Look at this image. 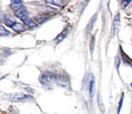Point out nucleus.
Returning a JSON list of instances; mask_svg holds the SVG:
<instances>
[{"instance_id":"obj_20","label":"nucleus","mask_w":132,"mask_h":114,"mask_svg":"<svg viewBox=\"0 0 132 114\" xmlns=\"http://www.w3.org/2000/svg\"><path fill=\"white\" fill-rule=\"evenodd\" d=\"M131 87H132V83H131Z\"/></svg>"},{"instance_id":"obj_15","label":"nucleus","mask_w":132,"mask_h":114,"mask_svg":"<svg viewBox=\"0 0 132 114\" xmlns=\"http://www.w3.org/2000/svg\"><path fill=\"white\" fill-rule=\"evenodd\" d=\"M95 37H92L91 41H90V53L92 55H93L94 53V47H95Z\"/></svg>"},{"instance_id":"obj_2","label":"nucleus","mask_w":132,"mask_h":114,"mask_svg":"<svg viewBox=\"0 0 132 114\" xmlns=\"http://www.w3.org/2000/svg\"><path fill=\"white\" fill-rule=\"evenodd\" d=\"M30 96L28 95H26L23 93H15V94H12L9 96V101H14V102H18V101H23L24 99L29 98Z\"/></svg>"},{"instance_id":"obj_18","label":"nucleus","mask_w":132,"mask_h":114,"mask_svg":"<svg viewBox=\"0 0 132 114\" xmlns=\"http://www.w3.org/2000/svg\"><path fill=\"white\" fill-rule=\"evenodd\" d=\"M130 2V1H122V3L125 4V6H124V8H125L126 7V6H127L128 5V3Z\"/></svg>"},{"instance_id":"obj_5","label":"nucleus","mask_w":132,"mask_h":114,"mask_svg":"<svg viewBox=\"0 0 132 114\" xmlns=\"http://www.w3.org/2000/svg\"><path fill=\"white\" fill-rule=\"evenodd\" d=\"M67 33H68V29H64L56 38L54 40V42H55V44H58L59 43H60L62 40H63V39H64L66 37L67 35Z\"/></svg>"},{"instance_id":"obj_6","label":"nucleus","mask_w":132,"mask_h":114,"mask_svg":"<svg viewBox=\"0 0 132 114\" xmlns=\"http://www.w3.org/2000/svg\"><path fill=\"white\" fill-rule=\"evenodd\" d=\"M95 78L94 76L91 78L90 79V83H89V94H90V97H92L94 95V92H95Z\"/></svg>"},{"instance_id":"obj_13","label":"nucleus","mask_w":132,"mask_h":114,"mask_svg":"<svg viewBox=\"0 0 132 114\" xmlns=\"http://www.w3.org/2000/svg\"><path fill=\"white\" fill-rule=\"evenodd\" d=\"M97 103H98V105H99L100 110H101V111L104 110V106H103V101H102L101 96L100 94H99L97 96Z\"/></svg>"},{"instance_id":"obj_9","label":"nucleus","mask_w":132,"mask_h":114,"mask_svg":"<svg viewBox=\"0 0 132 114\" xmlns=\"http://www.w3.org/2000/svg\"><path fill=\"white\" fill-rule=\"evenodd\" d=\"M23 23H24V24L27 25L28 27H29L30 28H37V25H36V23H35L32 19H30V18H27L26 19L23 20Z\"/></svg>"},{"instance_id":"obj_17","label":"nucleus","mask_w":132,"mask_h":114,"mask_svg":"<svg viewBox=\"0 0 132 114\" xmlns=\"http://www.w3.org/2000/svg\"><path fill=\"white\" fill-rule=\"evenodd\" d=\"M46 3H50V4H52V5H56V6H62V4L61 3H61V1H46Z\"/></svg>"},{"instance_id":"obj_10","label":"nucleus","mask_w":132,"mask_h":114,"mask_svg":"<svg viewBox=\"0 0 132 114\" xmlns=\"http://www.w3.org/2000/svg\"><path fill=\"white\" fill-rule=\"evenodd\" d=\"M40 10H41L43 12L45 13V14H46V13H51V12H55L57 10L56 9L54 8L50 7V6H41Z\"/></svg>"},{"instance_id":"obj_8","label":"nucleus","mask_w":132,"mask_h":114,"mask_svg":"<svg viewBox=\"0 0 132 114\" xmlns=\"http://www.w3.org/2000/svg\"><path fill=\"white\" fill-rule=\"evenodd\" d=\"M13 29L15 32H22L25 31V28L24 27V26L23 24H20V23H15V24L13 25V26L12 27Z\"/></svg>"},{"instance_id":"obj_12","label":"nucleus","mask_w":132,"mask_h":114,"mask_svg":"<svg viewBox=\"0 0 132 114\" xmlns=\"http://www.w3.org/2000/svg\"><path fill=\"white\" fill-rule=\"evenodd\" d=\"M0 34H1V37L7 36L10 34V32L6 30V29H5V28L2 25H1L0 26Z\"/></svg>"},{"instance_id":"obj_11","label":"nucleus","mask_w":132,"mask_h":114,"mask_svg":"<svg viewBox=\"0 0 132 114\" xmlns=\"http://www.w3.org/2000/svg\"><path fill=\"white\" fill-rule=\"evenodd\" d=\"M124 96H125L124 93H122V96H121V99H120V100H119V102L118 108H117V114H119L120 111H121V108H122V103H123L124 97H125Z\"/></svg>"},{"instance_id":"obj_1","label":"nucleus","mask_w":132,"mask_h":114,"mask_svg":"<svg viewBox=\"0 0 132 114\" xmlns=\"http://www.w3.org/2000/svg\"><path fill=\"white\" fill-rule=\"evenodd\" d=\"M120 23H121V19H120V14L118 13L117 15L115 16L114 19H113V23H112V27H111V31H110V38H113V37L116 36L117 34V31L119 29V27Z\"/></svg>"},{"instance_id":"obj_4","label":"nucleus","mask_w":132,"mask_h":114,"mask_svg":"<svg viewBox=\"0 0 132 114\" xmlns=\"http://www.w3.org/2000/svg\"><path fill=\"white\" fill-rule=\"evenodd\" d=\"M11 8L12 10L18 11L19 9L22 8L24 6H23V4L21 1L19 0H12L11 1Z\"/></svg>"},{"instance_id":"obj_16","label":"nucleus","mask_w":132,"mask_h":114,"mask_svg":"<svg viewBox=\"0 0 132 114\" xmlns=\"http://www.w3.org/2000/svg\"><path fill=\"white\" fill-rule=\"evenodd\" d=\"M15 22L13 21V20H10V19H6V21H5V24H6V26H8L9 27H12L13 25H14V24H15Z\"/></svg>"},{"instance_id":"obj_14","label":"nucleus","mask_w":132,"mask_h":114,"mask_svg":"<svg viewBox=\"0 0 132 114\" xmlns=\"http://www.w3.org/2000/svg\"><path fill=\"white\" fill-rule=\"evenodd\" d=\"M96 17L97 15H95L94 17H92V19H91V20L90 21V23L88 25V32H90L92 29V28H93V26H94V23H95V20H96Z\"/></svg>"},{"instance_id":"obj_7","label":"nucleus","mask_w":132,"mask_h":114,"mask_svg":"<svg viewBox=\"0 0 132 114\" xmlns=\"http://www.w3.org/2000/svg\"><path fill=\"white\" fill-rule=\"evenodd\" d=\"M49 18H50L49 15H46V14H40V15L36 16L35 19L37 20V23H40V24H43L47 20H48Z\"/></svg>"},{"instance_id":"obj_19","label":"nucleus","mask_w":132,"mask_h":114,"mask_svg":"<svg viewBox=\"0 0 132 114\" xmlns=\"http://www.w3.org/2000/svg\"><path fill=\"white\" fill-rule=\"evenodd\" d=\"M131 114H132V101H131Z\"/></svg>"},{"instance_id":"obj_3","label":"nucleus","mask_w":132,"mask_h":114,"mask_svg":"<svg viewBox=\"0 0 132 114\" xmlns=\"http://www.w3.org/2000/svg\"><path fill=\"white\" fill-rule=\"evenodd\" d=\"M15 15L17 17L21 19L22 20H24L28 18V12H27V9L24 7H23L18 11H15Z\"/></svg>"}]
</instances>
